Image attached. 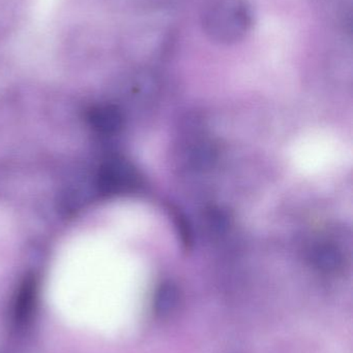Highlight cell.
Masks as SVG:
<instances>
[{
  "label": "cell",
  "mask_w": 353,
  "mask_h": 353,
  "mask_svg": "<svg viewBox=\"0 0 353 353\" xmlns=\"http://www.w3.org/2000/svg\"><path fill=\"white\" fill-rule=\"evenodd\" d=\"M254 14L248 0H207L201 25L209 39L219 45L242 41L252 28Z\"/></svg>",
  "instance_id": "1"
},
{
  "label": "cell",
  "mask_w": 353,
  "mask_h": 353,
  "mask_svg": "<svg viewBox=\"0 0 353 353\" xmlns=\"http://www.w3.org/2000/svg\"><path fill=\"white\" fill-rule=\"evenodd\" d=\"M39 306V284L29 276L21 282L8 309L10 327L18 333L27 331L32 325Z\"/></svg>",
  "instance_id": "2"
},
{
  "label": "cell",
  "mask_w": 353,
  "mask_h": 353,
  "mask_svg": "<svg viewBox=\"0 0 353 353\" xmlns=\"http://www.w3.org/2000/svg\"><path fill=\"white\" fill-rule=\"evenodd\" d=\"M138 185V173L124 159H110L99 169L97 188L102 194L109 196L124 194L134 190Z\"/></svg>",
  "instance_id": "3"
},
{
  "label": "cell",
  "mask_w": 353,
  "mask_h": 353,
  "mask_svg": "<svg viewBox=\"0 0 353 353\" xmlns=\"http://www.w3.org/2000/svg\"><path fill=\"white\" fill-rule=\"evenodd\" d=\"M182 301V294L178 284L172 281L162 282L153 296V313L158 319H170L180 310Z\"/></svg>",
  "instance_id": "4"
},
{
  "label": "cell",
  "mask_w": 353,
  "mask_h": 353,
  "mask_svg": "<svg viewBox=\"0 0 353 353\" xmlns=\"http://www.w3.org/2000/svg\"><path fill=\"white\" fill-rule=\"evenodd\" d=\"M89 121L93 128L104 134L117 132L122 124L120 112L112 105H103L91 110Z\"/></svg>",
  "instance_id": "5"
},
{
  "label": "cell",
  "mask_w": 353,
  "mask_h": 353,
  "mask_svg": "<svg viewBox=\"0 0 353 353\" xmlns=\"http://www.w3.org/2000/svg\"><path fill=\"white\" fill-rule=\"evenodd\" d=\"M312 265L323 273H334L341 268L342 254L333 245H321L311 254Z\"/></svg>",
  "instance_id": "6"
},
{
  "label": "cell",
  "mask_w": 353,
  "mask_h": 353,
  "mask_svg": "<svg viewBox=\"0 0 353 353\" xmlns=\"http://www.w3.org/2000/svg\"><path fill=\"white\" fill-rule=\"evenodd\" d=\"M216 159V150L209 143H201L191 152V161L195 167L207 168Z\"/></svg>",
  "instance_id": "7"
},
{
  "label": "cell",
  "mask_w": 353,
  "mask_h": 353,
  "mask_svg": "<svg viewBox=\"0 0 353 353\" xmlns=\"http://www.w3.org/2000/svg\"><path fill=\"white\" fill-rule=\"evenodd\" d=\"M209 220H211V226L218 230H223L227 228L228 217L226 214L222 211H211L209 214Z\"/></svg>",
  "instance_id": "8"
},
{
  "label": "cell",
  "mask_w": 353,
  "mask_h": 353,
  "mask_svg": "<svg viewBox=\"0 0 353 353\" xmlns=\"http://www.w3.org/2000/svg\"><path fill=\"white\" fill-rule=\"evenodd\" d=\"M176 221H178V232H180V236H182V240L184 241V244H190L191 243V232L189 228L188 223L186 220L182 216H175Z\"/></svg>",
  "instance_id": "9"
}]
</instances>
